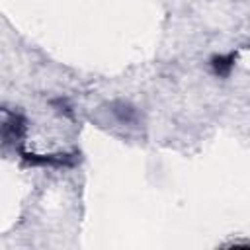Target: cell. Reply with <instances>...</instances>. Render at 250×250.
<instances>
[{
  "instance_id": "cell-1",
  "label": "cell",
  "mask_w": 250,
  "mask_h": 250,
  "mask_svg": "<svg viewBox=\"0 0 250 250\" xmlns=\"http://www.w3.org/2000/svg\"><path fill=\"white\" fill-rule=\"evenodd\" d=\"M234 53H229V55H219V57H213L211 59V66H213V72L219 74V76H227L234 64Z\"/></svg>"
}]
</instances>
